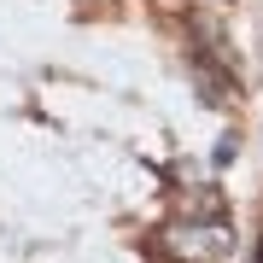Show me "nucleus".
<instances>
[{"label": "nucleus", "mask_w": 263, "mask_h": 263, "mask_svg": "<svg viewBox=\"0 0 263 263\" xmlns=\"http://www.w3.org/2000/svg\"><path fill=\"white\" fill-rule=\"evenodd\" d=\"M257 263H263V246H257Z\"/></svg>", "instance_id": "1"}]
</instances>
